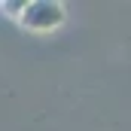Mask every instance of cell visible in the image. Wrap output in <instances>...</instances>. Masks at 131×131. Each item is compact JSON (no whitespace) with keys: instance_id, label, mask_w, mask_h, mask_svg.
Wrapping results in <instances>:
<instances>
[{"instance_id":"6da1fadb","label":"cell","mask_w":131,"mask_h":131,"mask_svg":"<svg viewBox=\"0 0 131 131\" xmlns=\"http://www.w3.org/2000/svg\"><path fill=\"white\" fill-rule=\"evenodd\" d=\"M64 18H67L64 3H55V0H31V3H25V9H21V15H18L21 28H28V31H34V34L55 31V28L64 25Z\"/></svg>"},{"instance_id":"7a4b0ae2","label":"cell","mask_w":131,"mask_h":131,"mask_svg":"<svg viewBox=\"0 0 131 131\" xmlns=\"http://www.w3.org/2000/svg\"><path fill=\"white\" fill-rule=\"evenodd\" d=\"M3 9H6L9 15H15V18H18V15H21V9H25V3H3Z\"/></svg>"}]
</instances>
